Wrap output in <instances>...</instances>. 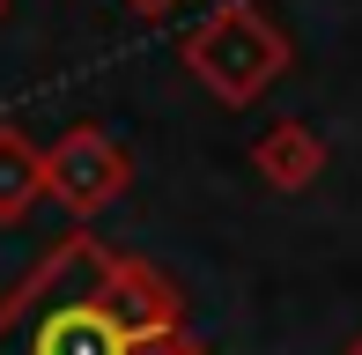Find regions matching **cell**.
Wrapping results in <instances>:
<instances>
[{"label": "cell", "instance_id": "cell-8", "mask_svg": "<svg viewBox=\"0 0 362 355\" xmlns=\"http://www.w3.org/2000/svg\"><path fill=\"white\" fill-rule=\"evenodd\" d=\"M348 355H362V341H355V348H348Z\"/></svg>", "mask_w": 362, "mask_h": 355}, {"label": "cell", "instance_id": "cell-5", "mask_svg": "<svg viewBox=\"0 0 362 355\" xmlns=\"http://www.w3.org/2000/svg\"><path fill=\"white\" fill-rule=\"evenodd\" d=\"M37 200H45V149L0 126V222H23Z\"/></svg>", "mask_w": 362, "mask_h": 355}, {"label": "cell", "instance_id": "cell-7", "mask_svg": "<svg viewBox=\"0 0 362 355\" xmlns=\"http://www.w3.org/2000/svg\"><path fill=\"white\" fill-rule=\"evenodd\" d=\"M163 355H200V348H192V341H177V348H163Z\"/></svg>", "mask_w": 362, "mask_h": 355}, {"label": "cell", "instance_id": "cell-4", "mask_svg": "<svg viewBox=\"0 0 362 355\" xmlns=\"http://www.w3.org/2000/svg\"><path fill=\"white\" fill-rule=\"evenodd\" d=\"M252 170L267 178L274 192H303V185H318V170H325V141L310 134L303 119H281V126H267V134L252 141Z\"/></svg>", "mask_w": 362, "mask_h": 355}, {"label": "cell", "instance_id": "cell-6", "mask_svg": "<svg viewBox=\"0 0 362 355\" xmlns=\"http://www.w3.org/2000/svg\"><path fill=\"white\" fill-rule=\"evenodd\" d=\"M126 8H141V15H163V8H177V0H126Z\"/></svg>", "mask_w": 362, "mask_h": 355}, {"label": "cell", "instance_id": "cell-1", "mask_svg": "<svg viewBox=\"0 0 362 355\" xmlns=\"http://www.w3.org/2000/svg\"><path fill=\"white\" fill-rule=\"evenodd\" d=\"M192 341L170 274L74 230L0 296V355H163Z\"/></svg>", "mask_w": 362, "mask_h": 355}, {"label": "cell", "instance_id": "cell-3", "mask_svg": "<svg viewBox=\"0 0 362 355\" xmlns=\"http://www.w3.org/2000/svg\"><path fill=\"white\" fill-rule=\"evenodd\" d=\"M126 185H134V156H126L104 126H67V134L45 149V192H52L67 215H104Z\"/></svg>", "mask_w": 362, "mask_h": 355}, {"label": "cell", "instance_id": "cell-2", "mask_svg": "<svg viewBox=\"0 0 362 355\" xmlns=\"http://www.w3.org/2000/svg\"><path fill=\"white\" fill-rule=\"evenodd\" d=\"M288 67H296V45H288V30L274 23L259 0H229V8H215L200 30H185V74L215 96V104H229V111L259 104Z\"/></svg>", "mask_w": 362, "mask_h": 355}]
</instances>
